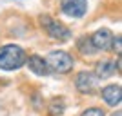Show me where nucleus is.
I'll list each match as a JSON object with an SVG mask.
<instances>
[{"instance_id": "obj_1", "label": "nucleus", "mask_w": 122, "mask_h": 116, "mask_svg": "<svg viewBox=\"0 0 122 116\" xmlns=\"http://www.w3.org/2000/svg\"><path fill=\"white\" fill-rule=\"evenodd\" d=\"M25 51L20 46L7 44L0 47V69L4 71H16L25 64Z\"/></svg>"}, {"instance_id": "obj_9", "label": "nucleus", "mask_w": 122, "mask_h": 116, "mask_svg": "<svg viewBox=\"0 0 122 116\" xmlns=\"http://www.w3.org/2000/svg\"><path fill=\"white\" fill-rule=\"evenodd\" d=\"M25 62H27L29 71H31V73H35L36 76H46V74H49L47 64H46V60H44L42 56L31 55V56H27V58H25Z\"/></svg>"}, {"instance_id": "obj_13", "label": "nucleus", "mask_w": 122, "mask_h": 116, "mask_svg": "<svg viewBox=\"0 0 122 116\" xmlns=\"http://www.w3.org/2000/svg\"><path fill=\"white\" fill-rule=\"evenodd\" d=\"M111 49L117 51V56H120V35L113 36V42H111Z\"/></svg>"}, {"instance_id": "obj_14", "label": "nucleus", "mask_w": 122, "mask_h": 116, "mask_svg": "<svg viewBox=\"0 0 122 116\" xmlns=\"http://www.w3.org/2000/svg\"><path fill=\"white\" fill-rule=\"evenodd\" d=\"M111 116H122V114H120V112L117 111V112H115V114H111Z\"/></svg>"}, {"instance_id": "obj_4", "label": "nucleus", "mask_w": 122, "mask_h": 116, "mask_svg": "<svg viewBox=\"0 0 122 116\" xmlns=\"http://www.w3.org/2000/svg\"><path fill=\"white\" fill-rule=\"evenodd\" d=\"M75 87L82 94H93L98 87L97 74H95V73H89V71H80L75 78Z\"/></svg>"}, {"instance_id": "obj_2", "label": "nucleus", "mask_w": 122, "mask_h": 116, "mask_svg": "<svg viewBox=\"0 0 122 116\" xmlns=\"http://www.w3.org/2000/svg\"><path fill=\"white\" fill-rule=\"evenodd\" d=\"M38 24L42 25V29L46 31V35L53 40H58V42H66L69 40L71 36V29L67 27L66 24H62L60 20L53 18L51 15H40L38 16Z\"/></svg>"}, {"instance_id": "obj_3", "label": "nucleus", "mask_w": 122, "mask_h": 116, "mask_svg": "<svg viewBox=\"0 0 122 116\" xmlns=\"http://www.w3.org/2000/svg\"><path fill=\"white\" fill-rule=\"evenodd\" d=\"M47 69L58 74H66L73 69V56L66 51H51L46 58Z\"/></svg>"}, {"instance_id": "obj_11", "label": "nucleus", "mask_w": 122, "mask_h": 116, "mask_svg": "<svg viewBox=\"0 0 122 116\" xmlns=\"http://www.w3.org/2000/svg\"><path fill=\"white\" fill-rule=\"evenodd\" d=\"M64 109H66V105H64V100L62 98H55V100L49 102V116H62V112H64Z\"/></svg>"}, {"instance_id": "obj_8", "label": "nucleus", "mask_w": 122, "mask_h": 116, "mask_svg": "<svg viewBox=\"0 0 122 116\" xmlns=\"http://www.w3.org/2000/svg\"><path fill=\"white\" fill-rule=\"evenodd\" d=\"M102 98H104V102H106L107 105H118L122 100V87L120 84H111V85H106L104 89H102Z\"/></svg>"}, {"instance_id": "obj_12", "label": "nucleus", "mask_w": 122, "mask_h": 116, "mask_svg": "<svg viewBox=\"0 0 122 116\" xmlns=\"http://www.w3.org/2000/svg\"><path fill=\"white\" fill-rule=\"evenodd\" d=\"M80 116H104V111H102L100 107H89V109H86Z\"/></svg>"}, {"instance_id": "obj_5", "label": "nucleus", "mask_w": 122, "mask_h": 116, "mask_svg": "<svg viewBox=\"0 0 122 116\" xmlns=\"http://www.w3.org/2000/svg\"><path fill=\"white\" fill-rule=\"evenodd\" d=\"M60 9L67 16L82 18L87 11V0H60Z\"/></svg>"}, {"instance_id": "obj_7", "label": "nucleus", "mask_w": 122, "mask_h": 116, "mask_svg": "<svg viewBox=\"0 0 122 116\" xmlns=\"http://www.w3.org/2000/svg\"><path fill=\"white\" fill-rule=\"evenodd\" d=\"M120 71V60H117V64L111 60H102L97 64V67H95V74H97L98 80H104V78H109V76H113L115 73H118Z\"/></svg>"}, {"instance_id": "obj_6", "label": "nucleus", "mask_w": 122, "mask_h": 116, "mask_svg": "<svg viewBox=\"0 0 122 116\" xmlns=\"http://www.w3.org/2000/svg\"><path fill=\"white\" fill-rule=\"evenodd\" d=\"M89 40H91L93 47L97 51H107L111 49V42H113V33L109 29H98L95 31L91 36H89Z\"/></svg>"}, {"instance_id": "obj_10", "label": "nucleus", "mask_w": 122, "mask_h": 116, "mask_svg": "<svg viewBox=\"0 0 122 116\" xmlns=\"http://www.w3.org/2000/svg\"><path fill=\"white\" fill-rule=\"evenodd\" d=\"M76 49L80 51L82 55H93V53H97V49L93 47L91 40H89V36H82L80 40L76 42Z\"/></svg>"}]
</instances>
